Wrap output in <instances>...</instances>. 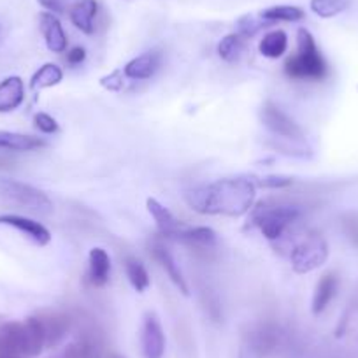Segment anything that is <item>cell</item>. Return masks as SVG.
I'll use <instances>...</instances> for the list:
<instances>
[{
    "label": "cell",
    "instance_id": "11",
    "mask_svg": "<svg viewBox=\"0 0 358 358\" xmlns=\"http://www.w3.org/2000/svg\"><path fill=\"white\" fill-rule=\"evenodd\" d=\"M39 27L48 50L53 51V53H64L67 50V34H65L60 20L53 13H41Z\"/></svg>",
    "mask_w": 358,
    "mask_h": 358
},
{
    "label": "cell",
    "instance_id": "31",
    "mask_svg": "<svg viewBox=\"0 0 358 358\" xmlns=\"http://www.w3.org/2000/svg\"><path fill=\"white\" fill-rule=\"evenodd\" d=\"M108 358H125V357H123V355H120V353H109Z\"/></svg>",
    "mask_w": 358,
    "mask_h": 358
},
{
    "label": "cell",
    "instance_id": "17",
    "mask_svg": "<svg viewBox=\"0 0 358 358\" xmlns=\"http://www.w3.org/2000/svg\"><path fill=\"white\" fill-rule=\"evenodd\" d=\"M337 287H339V280H337L336 274H325V276L320 278L315 288V295H313V315L318 316L325 311L327 306L336 297Z\"/></svg>",
    "mask_w": 358,
    "mask_h": 358
},
{
    "label": "cell",
    "instance_id": "25",
    "mask_svg": "<svg viewBox=\"0 0 358 358\" xmlns=\"http://www.w3.org/2000/svg\"><path fill=\"white\" fill-rule=\"evenodd\" d=\"M268 25H271V23L265 22L260 15L258 16L248 15V16H243V18H239V22H237V34L243 36L244 39H250V37H255L262 29H265V27Z\"/></svg>",
    "mask_w": 358,
    "mask_h": 358
},
{
    "label": "cell",
    "instance_id": "12",
    "mask_svg": "<svg viewBox=\"0 0 358 358\" xmlns=\"http://www.w3.org/2000/svg\"><path fill=\"white\" fill-rule=\"evenodd\" d=\"M162 65V55L158 51H148L141 57L132 58L129 64L123 67V76L134 81H146L151 79Z\"/></svg>",
    "mask_w": 358,
    "mask_h": 358
},
{
    "label": "cell",
    "instance_id": "13",
    "mask_svg": "<svg viewBox=\"0 0 358 358\" xmlns=\"http://www.w3.org/2000/svg\"><path fill=\"white\" fill-rule=\"evenodd\" d=\"M151 255H153L155 260H157L158 264H160V267L167 273V276L171 278V281L176 285V288H178L183 295H190V288H188L187 280H185L183 273H181V268H179L178 262L174 260L171 251H169L164 244L153 243L151 244Z\"/></svg>",
    "mask_w": 358,
    "mask_h": 358
},
{
    "label": "cell",
    "instance_id": "7",
    "mask_svg": "<svg viewBox=\"0 0 358 358\" xmlns=\"http://www.w3.org/2000/svg\"><path fill=\"white\" fill-rule=\"evenodd\" d=\"M144 358H162L165 353V334L162 323L155 313H146L141 334Z\"/></svg>",
    "mask_w": 358,
    "mask_h": 358
},
{
    "label": "cell",
    "instance_id": "3",
    "mask_svg": "<svg viewBox=\"0 0 358 358\" xmlns=\"http://www.w3.org/2000/svg\"><path fill=\"white\" fill-rule=\"evenodd\" d=\"M299 216L301 209L297 206H267V202H262L251 215V225L258 227L265 239L278 241L297 222Z\"/></svg>",
    "mask_w": 358,
    "mask_h": 358
},
{
    "label": "cell",
    "instance_id": "2",
    "mask_svg": "<svg viewBox=\"0 0 358 358\" xmlns=\"http://www.w3.org/2000/svg\"><path fill=\"white\" fill-rule=\"evenodd\" d=\"M285 74L295 81H323L329 76V65L309 30L299 29L297 55L287 60Z\"/></svg>",
    "mask_w": 358,
    "mask_h": 358
},
{
    "label": "cell",
    "instance_id": "20",
    "mask_svg": "<svg viewBox=\"0 0 358 358\" xmlns=\"http://www.w3.org/2000/svg\"><path fill=\"white\" fill-rule=\"evenodd\" d=\"M125 273H127V278H129L130 285H132L136 292L143 294V292H146L148 288H150L151 278L150 274H148V268L144 267V264L141 260H137V258L134 257L127 258Z\"/></svg>",
    "mask_w": 358,
    "mask_h": 358
},
{
    "label": "cell",
    "instance_id": "4",
    "mask_svg": "<svg viewBox=\"0 0 358 358\" xmlns=\"http://www.w3.org/2000/svg\"><path fill=\"white\" fill-rule=\"evenodd\" d=\"M329 258V244L318 232H308L294 246L290 255L292 268L297 274H308L322 267Z\"/></svg>",
    "mask_w": 358,
    "mask_h": 358
},
{
    "label": "cell",
    "instance_id": "6",
    "mask_svg": "<svg viewBox=\"0 0 358 358\" xmlns=\"http://www.w3.org/2000/svg\"><path fill=\"white\" fill-rule=\"evenodd\" d=\"M262 123L267 127L274 136H280V139H292V141H304V132L299 127V123L295 120H292L290 116L285 111H281L276 104L273 102H267L264 104L260 111Z\"/></svg>",
    "mask_w": 358,
    "mask_h": 358
},
{
    "label": "cell",
    "instance_id": "23",
    "mask_svg": "<svg viewBox=\"0 0 358 358\" xmlns=\"http://www.w3.org/2000/svg\"><path fill=\"white\" fill-rule=\"evenodd\" d=\"M262 18L268 23L276 22H301L304 20L306 13L297 6H274V8H267L260 13Z\"/></svg>",
    "mask_w": 358,
    "mask_h": 358
},
{
    "label": "cell",
    "instance_id": "21",
    "mask_svg": "<svg viewBox=\"0 0 358 358\" xmlns=\"http://www.w3.org/2000/svg\"><path fill=\"white\" fill-rule=\"evenodd\" d=\"M246 48V39L239 34H229V36L223 37L218 44V55L222 60H225L227 64H236L239 62V58L243 57V51Z\"/></svg>",
    "mask_w": 358,
    "mask_h": 358
},
{
    "label": "cell",
    "instance_id": "27",
    "mask_svg": "<svg viewBox=\"0 0 358 358\" xmlns=\"http://www.w3.org/2000/svg\"><path fill=\"white\" fill-rule=\"evenodd\" d=\"M34 123H36L37 130L43 134H55L58 132V123L57 120L53 118V116L46 115V113H37L36 116H34Z\"/></svg>",
    "mask_w": 358,
    "mask_h": 358
},
{
    "label": "cell",
    "instance_id": "1",
    "mask_svg": "<svg viewBox=\"0 0 358 358\" xmlns=\"http://www.w3.org/2000/svg\"><path fill=\"white\" fill-rule=\"evenodd\" d=\"M257 183L250 178H225L185 192V201L199 215L241 218L253 209Z\"/></svg>",
    "mask_w": 358,
    "mask_h": 358
},
{
    "label": "cell",
    "instance_id": "8",
    "mask_svg": "<svg viewBox=\"0 0 358 358\" xmlns=\"http://www.w3.org/2000/svg\"><path fill=\"white\" fill-rule=\"evenodd\" d=\"M146 208L148 211H150V215L153 216L158 232H160L162 236L167 237V239L181 241L185 230L188 229L187 223L179 222V220L176 218L165 206H162L157 199H148Z\"/></svg>",
    "mask_w": 358,
    "mask_h": 358
},
{
    "label": "cell",
    "instance_id": "14",
    "mask_svg": "<svg viewBox=\"0 0 358 358\" xmlns=\"http://www.w3.org/2000/svg\"><path fill=\"white\" fill-rule=\"evenodd\" d=\"M99 4L97 0H76L72 4L69 16H71L72 25L81 30L86 36H92L95 32V18H97Z\"/></svg>",
    "mask_w": 358,
    "mask_h": 358
},
{
    "label": "cell",
    "instance_id": "26",
    "mask_svg": "<svg viewBox=\"0 0 358 358\" xmlns=\"http://www.w3.org/2000/svg\"><path fill=\"white\" fill-rule=\"evenodd\" d=\"M276 330H274L273 327L264 325L255 332V348H257L258 351L273 350L274 344H276Z\"/></svg>",
    "mask_w": 358,
    "mask_h": 358
},
{
    "label": "cell",
    "instance_id": "28",
    "mask_svg": "<svg viewBox=\"0 0 358 358\" xmlns=\"http://www.w3.org/2000/svg\"><path fill=\"white\" fill-rule=\"evenodd\" d=\"M294 183V179L287 178V176H264L260 178L258 185L264 188H271V190H280V188H287Z\"/></svg>",
    "mask_w": 358,
    "mask_h": 358
},
{
    "label": "cell",
    "instance_id": "18",
    "mask_svg": "<svg viewBox=\"0 0 358 358\" xmlns=\"http://www.w3.org/2000/svg\"><path fill=\"white\" fill-rule=\"evenodd\" d=\"M46 146V141L27 134L0 130V150L8 151H34Z\"/></svg>",
    "mask_w": 358,
    "mask_h": 358
},
{
    "label": "cell",
    "instance_id": "16",
    "mask_svg": "<svg viewBox=\"0 0 358 358\" xmlns=\"http://www.w3.org/2000/svg\"><path fill=\"white\" fill-rule=\"evenodd\" d=\"M111 274V258L102 248L90 250L88 255V280L94 287H106Z\"/></svg>",
    "mask_w": 358,
    "mask_h": 358
},
{
    "label": "cell",
    "instance_id": "19",
    "mask_svg": "<svg viewBox=\"0 0 358 358\" xmlns=\"http://www.w3.org/2000/svg\"><path fill=\"white\" fill-rule=\"evenodd\" d=\"M288 48V36L283 30H273V32L265 34L264 39L258 44V50L260 55L265 58H271V60H276V58L283 57L287 53Z\"/></svg>",
    "mask_w": 358,
    "mask_h": 358
},
{
    "label": "cell",
    "instance_id": "5",
    "mask_svg": "<svg viewBox=\"0 0 358 358\" xmlns=\"http://www.w3.org/2000/svg\"><path fill=\"white\" fill-rule=\"evenodd\" d=\"M0 197L36 213H50L53 209V202L43 190L16 179L0 178Z\"/></svg>",
    "mask_w": 358,
    "mask_h": 358
},
{
    "label": "cell",
    "instance_id": "30",
    "mask_svg": "<svg viewBox=\"0 0 358 358\" xmlns=\"http://www.w3.org/2000/svg\"><path fill=\"white\" fill-rule=\"evenodd\" d=\"M85 58H86L85 48L76 46V48H72V50L67 51V57H65V60H67L69 65H79L85 62Z\"/></svg>",
    "mask_w": 358,
    "mask_h": 358
},
{
    "label": "cell",
    "instance_id": "22",
    "mask_svg": "<svg viewBox=\"0 0 358 358\" xmlns=\"http://www.w3.org/2000/svg\"><path fill=\"white\" fill-rule=\"evenodd\" d=\"M62 79H64V72L57 64H44L30 79V88L36 90V92L37 90L51 88V86H57Z\"/></svg>",
    "mask_w": 358,
    "mask_h": 358
},
{
    "label": "cell",
    "instance_id": "24",
    "mask_svg": "<svg viewBox=\"0 0 358 358\" xmlns=\"http://www.w3.org/2000/svg\"><path fill=\"white\" fill-rule=\"evenodd\" d=\"M348 8V0H311V11L320 18H334Z\"/></svg>",
    "mask_w": 358,
    "mask_h": 358
},
{
    "label": "cell",
    "instance_id": "29",
    "mask_svg": "<svg viewBox=\"0 0 358 358\" xmlns=\"http://www.w3.org/2000/svg\"><path fill=\"white\" fill-rule=\"evenodd\" d=\"M39 6H43L48 13L53 15H62L65 13V0H37Z\"/></svg>",
    "mask_w": 358,
    "mask_h": 358
},
{
    "label": "cell",
    "instance_id": "10",
    "mask_svg": "<svg viewBox=\"0 0 358 358\" xmlns=\"http://www.w3.org/2000/svg\"><path fill=\"white\" fill-rule=\"evenodd\" d=\"M0 225H8L16 229L18 232L25 234L32 243L39 246H46L51 243V232L43 225V223L30 220L27 216L20 215H0Z\"/></svg>",
    "mask_w": 358,
    "mask_h": 358
},
{
    "label": "cell",
    "instance_id": "9",
    "mask_svg": "<svg viewBox=\"0 0 358 358\" xmlns=\"http://www.w3.org/2000/svg\"><path fill=\"white\" fill-rule=\"evenodd\" d=\"M39 320L41 329H43L44 341L46 346H57L62 339L71 330V318L60 311H51V309H44L36 315Z\"/></svg>",
    "mask_w": 358,
    "mask_h": 358
},
{
    "label": "cell",
    "instance_id": "15",
    "mask_svg": "<svg viewBox=\"0 0 358 358\" xmlns=\"http://www.w3.org/2000/svg\"><path fill=\"white\" fill-rule=\"evenodd\" d=\"M25 101V85L20 76H9L0 81V113H11Z\"/></svg>",
    "mask_w": 358,
    "mask_h": 358
}]
</instances>
